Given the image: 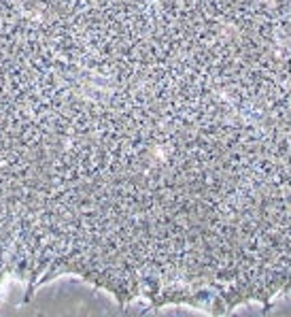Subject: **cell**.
I'll return each mask as SVG.
<instances>
[{"mask_svg":"<svg viewBox=\"0 0 291 317\" xmlns=\"http://www.w3.org/2000/svg\"><path fill=\"white\" fill-rule=\"evenodd\" d=\"M209 309L215 313V315H223V313H227V306H225V300L221 298V294H215L213 296V300H211V306Z\"/></svg>","mask_w":291,"mask_h":317,"instance_id":"cell-1","label":"cell"}]
</instances>
